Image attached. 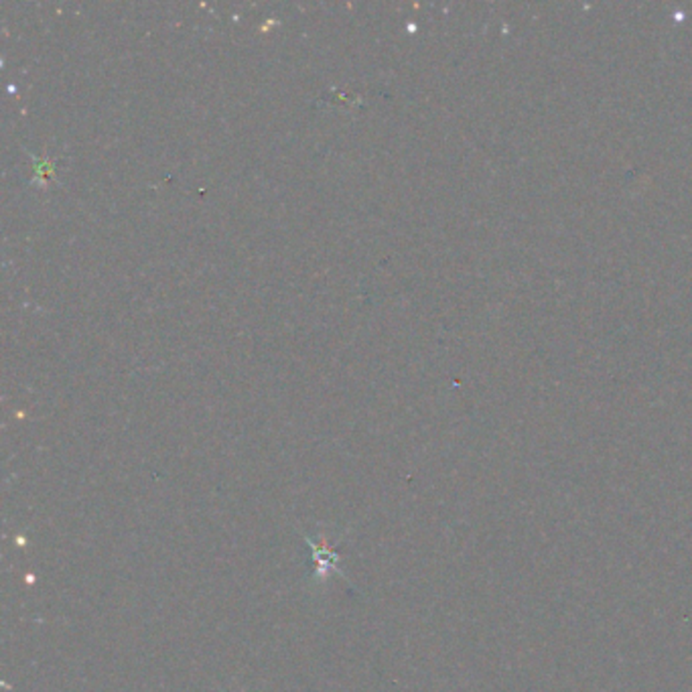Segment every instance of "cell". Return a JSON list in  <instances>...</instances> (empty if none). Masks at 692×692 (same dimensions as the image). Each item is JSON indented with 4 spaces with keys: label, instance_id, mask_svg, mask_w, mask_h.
I'll return each mask as SVG.
<instances>
[{
    "label": "cell",
    "instance_id": "6da1fadb",
    "mask_svg": "<svg viewBox=\"0 0 692 692\" xmlns=\"http://www.w3.org/2000/svg\"><path fill=\"white\" fill-rule=\"evenodd\" d=\"M307 546L313 552V563H315V579L317 582H325L327 579H330L331 573H339L341 574V569H339V557L338 552H335L333 544H330V541H327V536L322 534L317 538V541H313V538H307Z\"/></svg>",
    "mask_w": 692,
    "mask_h": 692
}]
</instances>
